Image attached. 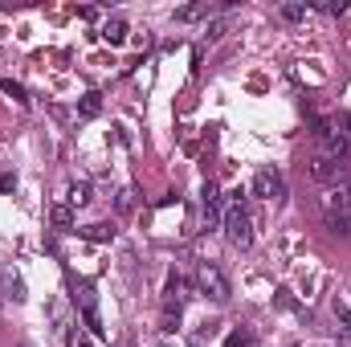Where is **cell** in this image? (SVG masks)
<instances>
[{"instance_id": "1", "label": "cell", "mask_w": 351, "mask_h": 347, "mask_svg": "<svg viewBox=\"0 0 351 347\" xmlns=\"http://www.w3.org/2000/svg\"><path fill=\"white\" fill-rule=\"evenodd\" d=\"M315 156H331V160H348L351 156V135L339 123V115L315 123Z\"/></svg>"}, {"instance_id": "2", "label": "cell", "mask_w": 351, "mask_h": 347, "mask_svg": "<svg viewBox=\"0 0 351 347\" xmlns=\"http://www.w3.org/2000/svg\"><path fill=\"white\" fill-rule=\"evenodd\" d=\"M225 241L233 246V250H250L254 246V229H250V213H245V192L237 188L233 192V200H229V208H225Z\"/></svg>"}, {"instance_id": "3", "label": "cell", "mask_w": 351, "mask_h": 347, "mask_svg": "<svg viewBox=\"0 0 351 347\" xmlns=\"http://www.w3.org/2000/svg\"><path fill=\"white\" fill-rule=\"evenodd\" d=\"M323 217L335 233H351V180L323 192Z\"/></svg>"}, {"instance_id": "4", "label": "cell", "mask_w": 351, "mask_h": 347, "mask_svg": "<svg viewBox=\"0 0 351 347\" xmlns=\"http://www.w3.org/2000/svg\"><path fill=\"white\" fill-rule=\"evenodd\" d=\"M196 290L204 294V298H213V302H229V278L213 265V261H200L196 265Z\"/></svg>"}, {"instance_id": "5", "label": "cell", "mask_w": 351, "mask_h": 347, "mask_svg": "<svg viewBox=\"0 0 351 347\" xmlns=\"http://www.w3.org/2000/svg\"><path fill=\"white\" fill-rule=\"evenodd\" d=\"M311 176H315L323 188H335V184L351 180V164L348 160H331V156H315V160H311Z\"/></svg>"}, {"instance_id": "6", "label": "cell", "mask_w": 351, "mask_h": 347, "mask_svg": "<svg viewBox=\"0 0 351 347\" xmlns=\"http://www.w3.org/2000/svg\"><path fill=\"white\" fill-rule=\"evenodd\" d=\"M74 302L82 307V323L90 327V335H102V315H98V294H94V286L82 282L78 286V294H74Z\"/></svg>"}, {"instance_id": "7", "label": "cell", "mask_w": 351, "mask_h": 347, "mask_svg": "<svg viewBox=\"0 0 351 347\" xmlns=\"http://www.w3.org/2000/svg\"><path fill=\"white\" fill-rule=\"evenodd\" d=\"M254 196L278 204V200L286 196V180H282V172H278V168H262V172L254 176Z\"/></svg>"}, {"instance_id": "8", "label": "cell", "mask_w": 351, "mask_h": 347, "mask_svg": "<svg viewBox=\"0 0 351 347\" xmlns=\"http://www.w3.org/2000/svg\"><path fill=\"white\" fill-rule=\"evenodd\" d=\"M200 204H204V225H217V221H221V192H217V184H213V180L204 184Z\"/></svg>"}, {"instance_id": "9", "label": "cell", "mask_w": 351, "mask_h": 347, "mask_svg": "<svg viewBox=\"0 0 351 347\" xmlns=\"http://www.w3.org/2000/svg\"><path fill=\"white\" fill-rule=\"evenodd\" d=\"M102 41L123 45V41H127V21H123V16H110V21L102 25Z\"/></svg>"}, {"instance_id": "10", "label": "cell", "mask_w": 351, "mask_h": 347, "mask_svg": "<svg viewBox=\"0 0 351 347\" xmlns=\"http://www.w3.org/2000/svg\"><path fill=\"white\" fill-rule=\"evenodd\" d=\"M66 204H70V208H82V204H90V184H86V180H74V184L66 188Z\"/></svg>"}, {"instance_id": "11", "label": "cell", "mask_w": 351, "mask_h": 347, "mask_svg": "<svg viewBox=\"0 0 351 347\" xmlns=\"http://www.w3.org/2000/svg\"><path fill=\"white\" fill-rule=\"evenodd\" d=\"M335 319H339V344L351 347V311H348V302H339V298H335Z\"/></svg>"}, {"instance_id": "12", "label": "cell", "mask_w": 351, "mask_h": 347, "mask_svg": "<svg viewBox=\"0 0 351 347\" xmlns=\"http://www.w3.org/2000/svg\"><path fill=\"white\" fill-rule=\"evenodd\" d=\"M78 115H82V119H98V115H102V94H98V90L82 94V102H78Z\"/></svg>"}, {"instance_id": "13", "label": "cell", "mask_w": 351, "mask_h": 347, "mask_svg": "<svg viewBox=\"0 0 351 347\" xmlns=\"http://www.w3.org/2000/svg\"><path fill=\"white\" fill-rule=\"evenodd\" d=\"M200 16H213V8H208V4H184V8L176 12V21H180V25H188V21H200Z\"/></svg>"}, {"instance_id": "14", "label": "cell", "mask_w": 351, "mask_h": 347, "mask_svg": "<svg viewBox=\"0 0 351 347\" xmlns=\"http://www.w3.org/2000/svg\"><path fill=\"white\" fill-rule=\"evenodd\" d=\"M229 33V16H208V25H204V41H221Z\"/></svg>"}, {"instance_id": "15", "label": "cell", "mask_w": 351, "mask_h": 347, "mask_svg": "<svg viewBox=\"0 0 351 347\" xmlns=\"http://www.w3.org/2000/svg\"><path fill=\"white\" fill-rule=\"evenodd\" d=\"M311 12V4H302V0H286L282 4V21H302Z\"/></svg>"}, {"instance_id": "16", "label": "cell", "mask_w": 351, "mask_h": 347, "mask_svg": "<svg viewBox=\"0 0 351 347\" xmlns=\"http://www.w3.org/2000/svg\"><path fill=\"white\" fill-rule=\"evenodd\" d=\"M0 90H4V94H8V98L16 102V106H29V94H25V86H21V82H12V78H4V82H0Z\"/></svg>"}, {"instance_id": "17", "label": "cell", "mask_w": 351, "mask_h": 347, "mask_svg": "<svg viewBox=\"0 0 351 347\" xmlns=\"http://www.w3.org/2000/svg\"><path fill=\"white\" fill-rule=\"evenodd\" d=\"M49 217H53V225H58V229H70V225H74V208H70V204H53V213H49Z\"/></svg>"}, {"instance_id": "18", "label": "cell", "mask_w": 351, "mask_h": 347, "mask_svg": "<svg viewBox=\"0 0 351 347\" xmlns=\"http://www.w3.org/2000/svg\"><path fill=\"white\" fill-rule=\"evenodd\" d=\"M82 237H86V241H114V229H106V225H86Z\"/></svg>"}, {"instance_id": "19", "label": "cell", "mask_w": 351, "mask_h": 347, "mask_svg": "<svg viewBox=\"0 0 351 347\" xmlns=\"http://www.w3.org/2000/svg\"><path fill=\"white\" fill-rule=\"evenodd\" d=\"M311 8H319L327 16H339V12H348V0H323V4H311Z\"/></svg>"}, {"instance_id": "20", "label": "cell", "mask_w": 351, "mask_h": 347, "mask_svg": "<svg viewBox=\"0 0 351 347\" xmlns=\"http://www.w3.org/2000/svg\"><path fill=\"white\" fill-rule=\"evenodd\" d=\"M225 347H250V327H233L229 339H225Z\"/></svg>"}, {"instance_id": "21", "label": "cell", "mask_w": 351, "mask_h": 347, "mask_svg": "<svg viewBox=\"0 0 351 347\" xmlns=\"http://www.w3.org/2000/svg\"><path fill=\"white\" fill-rule=\"evenodd\" d=\"M114 208H119V213H131V208H135V188H123L119 200H114Z\"/></svg>"}, {"instance_id": "22", "label": "cell", "mask_w": 351, "mask_h": 347, "mask_svg": "<svg viewBox=\"0 0 351 347\" xmlns=\"http://www.w3.org/2000/svg\"><path fill=\"white\" fill-rule=\"evenodd\" d=\"M8 298H16V302L25 298V286H21V278H8Z\"/></svg>"}, {"instance_id": "23", "label": "cell", "mask_w": 351, "mask_h": 347, "mask_svg": "<svg viewBox=\"0 0 351 347\" xmlns=\"http://www.w3.org/2000/svg\"><path fill=\"white\" fill-rule=\"evenodd\" d=\"M16 188V176L12 172H0V192H12Z\"/></svg>"}, {"instance_id": "24", "label": "cell", "mask_w": 351, "mask_h": 347, "mask_svg": "<svg viewBox=\"0 0 351 347\" xmlns=\"http://www.w3.org/2000/svg\"><path fill=\"white\" fill-rule=\"evenodd\" d=\"M70 347H94V344H90L86 335H78V331H74V339H70Z\"/></svg>"}, {"instance_id": "25", "label": "cell", "mask_w": 351, "mask_h": 347, "mask_svg": "<svg viewBox=\"0 0 351 347\" xmlns=\"http://www.w3.org/2000/svg\"><path fill=\"white\" fill-rule=\"evenodd\" d=\"M164 347H172V344H164ZM176 347H180V344H176Z\"/></svg>"}]
</instances>
